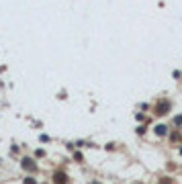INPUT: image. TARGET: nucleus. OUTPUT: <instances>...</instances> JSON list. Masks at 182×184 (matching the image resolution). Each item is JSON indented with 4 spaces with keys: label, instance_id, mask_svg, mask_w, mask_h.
Here are the masks:
<instances>
[{
    "label": "nucleus",
    "instance_id": "nucleus-1",
    "mask_svg": "<svg viewBox=\"0 0 182 184\" xmlns=\"http://www.w3.org/2000/svg\"><path fill=\"white\" fill-rule=\"evenodd\" d=\"M155 133H157V135H164V133H168V127H166V125H157V127H155Z\"/></svg>",
    "mask_w": 182,
    "mask_h": 184
},
{
    "label": "nucleus",
    "instance_id": "nucleus-2",
    "mask_svg": "<svg viewBox=\"0 0 182 184\" xmlns=\"http://www.w3.org/2000/svg\"><path fill=\"white\" fill-rule=\"evenodd\" d=\"M63 182H65V180H63V174H57V176H55V184H63Z\"/></svg>",
    "mask_w": 182,
    "mask_h": 184
},
{
    "label": "nucleus",
    "instance_id": "nucleus-3",
    "mask_svg": "<svg viewBox=\"0 0 182 184\" xmlns=\"http://www.w3.org/2000/svg\"><path fill=\"white\" fill-rule=\"evenodd\" d=\"M22 166H25L27 170H31V168H33V164H31V159H25V164H22Z\"/></svg>",
    "mask_w": 182,
    "mask_h": 184
},
{
    "label": "nucleus",
    "instance_id": "nucleus-4",
    "mask_svg": "<svg viewBox=\"0 0 182 184\" xmlns=\"http://www.w3.org/2000/svg\"><path fill=\"white\" fill-rule=\"evenodd\" d=\"M176 125H182V117H176Z\"/></svg>",
    "mask_w": 182,
    "mask_h": 184
},
{
    "label": "nucleus",
    "instance_id": "nucleus-5",
    "mask_svg": "<svg viewBox=\"0 0 182 184\" xmlns=\"http://www.w3.org/2000/svg\"><path fill=\"white\" fill-rule=\"evenodd\" d=\"M25 184H35V182H33V178H27V180H25Z\"/></svg>",
    "mask_w": 182,
    "mask_h": 184
}]
</instances>
